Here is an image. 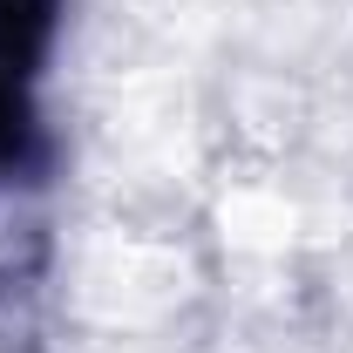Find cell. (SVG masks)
<instances>
[{
  "label": "cell",
  "instance_id": "cell-1",
  "mask_svg": "<svg viewBox=\"0 0 353 353\" xmlns=\"http://www.w3.org/2000/svg\"><path fill=\"white\" fill-rule=\"evenodd\" d=\"M61 21V0H0V176L28 157L34 136V88Z\"/></svg>",
  "mask_w": 353,
  "mask_h": 353
}]
</instances>
